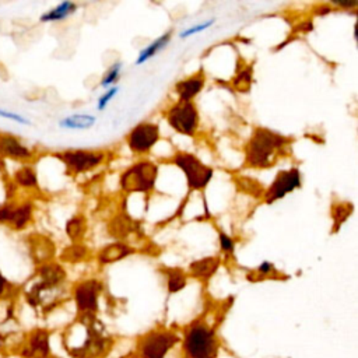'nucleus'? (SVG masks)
Listing matches in <instances>:
<instances>
[{
	"mask_svg": "<svg viewBox=\"0 0 358 358\" xmlns=\"http://www.w3.org/2000/svg\"><path fill=\"white\" fill-rule=\"evenodd\" d=\"M292 138L266 127H256L245 145V165L252 169H268L288 154Z\"/></svg>",
	"mask_w": 358,
	"mask_h": 358,
	"instance_id": "obj_1",
	"label": "nucleus"
},
{
	"mask_svg": "<svg viewBox=\"0 0 358 358\" xmlns=\"http://www.w3.org/2000/svg\"><path fill=\"white\" fill-rule=\"evenodd\" d=\"M182 347L186 358H217L220 341L213 327L203 320H194L183 330Z\"/></svg>",
	"mask_w": 358,
	"mask_h": 358,
	"instance_id": "obj_2",
	"label": "nucleus"
},
{
	"mask_svg": "<svg viewBox=\"0 0 358 358\" xmlns=\"http://www.w3.org/2000/svg\"><path fill=\"white\" fill-rule=\"evenodd\" d=\"M158 166L151 161H137L120 175V187L126 193H150L155 187Z\"/></svg>",
	"mask_w": 358,
	"mask_h": 358,
	"instance_id": "obj_3",
	"label": "nucleus"
},
{
	"mask_svg": "<svg viewBox=\"0 0 358 358\" xmlns=\"http://www.w3.org/2000/svg\"><path fill=\"white\" fill-rule=\"evenodd\" d=\"M180 337L169 329H155L138 338L137 355L138 358H165Z\"/></svg>",
	"mask_w": 358,
	"mask_h": 358,
	"instance_id": "obj_4",
	"label": "nucleus"
},
{
	"mask_svg": "<svg viewBox=\"0 0 358 358\" xmlns=\"http://www.w3.org/2000/svg\"><path fill=\"white\" fill-rule=\"evenodd\" d=\"M172 162L185 173L187 187L190 190H203L213 178V168L204 165L194 154L178 151L172 157Z\"/></svg>",
	"mask_w": 358,
	"mask_h": 358,
	"instance_id": "obj_5",
	"label": "nucleus"
},
{
	"mask_svg": "<svg viewBox=\"0 0 358 358\" xmlns=\"http://www.w3.org/2000/svg\"><path fill=\"white\" fill-rule=\"evenodd\" d=\"M168 124L178 133L194 136L199 127V110L193 101H178L165 113Z\"/></svg>",
	"mask_w": 358,
	"mask_h": 358,
	"instance_id": "obj_6",
	"label": "nucleus"
},
{
	"mask_svg": "<svg viewBox=\"0 0 358 358\" xmlns=\"http://www.w3.org/2000/svg\"><path fill=\"white\" fill-rule=\"evenodd\" d=\"M67 168L69 173L80 175L95 169L103 164L106 154L103 151H90V150H69L55 154Z\"/></svg>",
	"mask_w": 358,
	"mask_h": 358,
	"instance_id": "obj_7",
	"label": "nucleus"
},
{
	"mask_svg": "<svg viewBox=\"0 0 358 358\" xmlns=\"http://www.w3.org/2000/svg\"><path fill=\"white\" fill-rule=\"evenodd\" d=\"M302 176L296 166L291 169L280 171L273 183L263 192V201L266 204H273L274 201L285 197L288 193H292L295 189L301 187Z\"/></svg>",
	"mask_w": 358,
	"mask_h": 358,
	"instance_id": "obj_8",
	"label": "nucleus"
},
{
	"mask_svg": "<svg viewBox=\"0 0 358 358\" xmlns=\"http://www.w3.org/2000/svg\"><path fill=\"white\" fill-rule=\"evenodd\" d=\"M159 140V126L151 122H141L134 126L127 137L126 143L134 154H148L155 143Z\"/></svg>",
	"mask_w": 358,
	"mask_h": 358,
	"instance_id": "obj_9",
	"label": "nucleus"
},
{
	"mask_svg": "<svg viewBox=\"0 0 358 358\" xmlns=\"http://www.w3.org/2000/svg\"><path fill=\"white\" fill-rule=\"evenodd\" d=\"M102 289L96 278L84 280L74 285L73 296L80 315H95L98 310V296Z\"/></svg>",
	"mask_w": 358,
	"mask_h": 358,
	"instance_id": "obj_10",
	"label": "nucleus"
},
{
	"mask_svg": "<svg viewBox=\"0 0 358 358\" xmlns=\"http://www.w3.org/2000/svg\"><path fill=\"white\" fill-rule=\"evenodd\" d=\"M21 355L24 358H49V331L45 329H35L31 331L27 340V345L21 350Z\"/></svg>",
	"mask_w": 358,
	"mask_h": 358,
	"instance_id": "obj_11",
	"label": "nucleus"
},
{
	"mask_svg": "<svg viewBox=\"0 0 358 358\" xmlns=\"http://www.w3.org/2000/svg\"><path fill=\"white\" fill-rule=\"evenodd\" d=\"M0 155L4 158L25 161L32 158L31 150L20 138L10 133H0Z\"/></svg>",
	"mask_w": 358,
	"mask_h": 358,
	"instance_id": "obj_12",
	"label": "nucleus"
},
{
	"mask_svg": "<svg viewBox=\"0 0 358 358\" xmlns=\"http://www.w3.org/2000/svg\"><path fill=\"white\" fill-rule=\"evenodd\" d=\"M206 76L204 70L200 69L194 74L186 77L185 80H180L175 84V91L179 95V101H193L194 96L200 94V91L204 88Z\"/></svg>",
	"mask_w": 358,
	"mask_h": 358,
	"instance_id": "obj_13",
	"label": "nucleus"
},
{
	"mask_svg": "<svg viewBox=\"0 0 358 358\" xmlns=\"http://www.w3.org/2000/svg\"><path fill=\"white\" fill-rule=\"evenodd\" d=\"M221 257L220 256H207L199 260H194L189 264V274L199 281L207 282L220 268Z\"/></svg>",
	"mask_w": 358,
	"mask_h": 358,
	"instance_id": "obj_14",
	"label": "nucleus"
},
{
	"mask_svg": "<svg viewBox=\"0 0 358 358\" xmlns=\"http://www.w3.org/2000/svg\"><path fill=\"white\" fill-rule=\"evenodd\" d=\"M136 250L123 243V242H115V243H109L106 246H103L99 252H98V262L101 264H110V263H116L124 257H127L129 255L134 253Z\"/></svg>",
	"mask_w": 358,
	"mask_h": 358,
	"instance_id": "obj_15",
	"label": "nucleus"
},
{
	"mask_svg": "<svg viewBox=\"0 0 358 358\" xmlns=\"http://www.w3.org/2000/svg\"><path fill=\"white\" fill-rule=\"evenodd\" d=\"M32 211H34V207L31 201H25L18 206H14L8 225L17 231L24 229L32 220Z\"/></svg>",
	"mask_w": 358,
	"mask_h": 358,
	"instance_id": "obj_16",
	"label": "nucleus"
},
{
	"mask_svg": "<svg viewBox=\"0 0 358 358\" xmlns=\"http://www.w3.org/2000/svg\"><path fill=\"white\" fill-rule=\"evenodd\" d=\"M354 211V206L348 201H336L331 204V208H330V215H331V234L337 232L341 225L350 218V215L352 214Z\"/></svg>",
	"mask_w": 358,
	"mask_h": 358,
	"instance_id": "obj_17",
	"label": "nucleus"
},
{
	"mask_svg": "<svg viewBox=\"0 0 358 358\" xmlns=\"http://www.w3.org/2000/svg\"><path fill=\"white\" fill-rule=\"evenodd\" d=\"M171 36H172V31H168L165 34H162L159 38H157L155 41H152L150 45H147L140 53H138V57L136 60L137 64H143L145 63L147 60H150L151 57H154L159 50H162L171 41Z\"/></svg>",
	"mask_w": 358,
	"mask_h": 358,
	"instance_id": "obj_18",
	"label": "nucleus"
},
{
	"mask_svg": "<svg viewBox=\"0 0 358 358\" xmlns=\"http://www.w3.org/2000/svg\"><path fill=\"white\" fill-rule=\"evenodd\" d=\"M77 10V4L73 1H63L57 4L56 7L50 8L45 14L41 15V22H55V21H62L71 15Z\"/></svg>",
	"mask_w": 358,
	"mask_h": 358,
	"instance_id": "obj_19",
	"label": "nucleus"
},
{
	"mask_svg": "<svg viewBox=\"0 0 358 358\" xmlns=\"http://www.w3.org/2000/svg\"><path fill=\"white\" fill-rule=\"evenodd\" d=\"M164 273L166 275V287L169 294H175L182 291L187 284V275L182 268L178 267H165Z\"/></svg>",
	"mask_w": 358,
	"mask_h": 358,
	"instance_id": "obj_20",
	"label": "nucleus"
},
{
	"mask_svg": "<svg viewBox=\"0 0 358 358\" xmlns=\"http://www.w3.org/2000/svg\"><path fill=\"white\" fill-rule=\"evenodd\" d=\"M85 231H87V221L81 214L71 217L66 222V234L69 235L73 243H81V241L84 239Z\"/></svg>",
	"mask_w": 358,
	"mask_h": 358,
	"instance_id": "obj_21",
	"label": "nucleus"
},
{
	"mask_svg": "<svg viewBox=\"0 0 358 358\" xmlns=\"http://www.w3.org/2000/svg\"><path fill=\"white\" fill-rule=\"evenodd\" d=\"M95 123V117L91 115H73L69 117H64L63 120H60V127L64 129H74V130H83V129H90L91 126H94Z\"/></svg>",
	"mask_w": 358,
	"mask_h": 358,
	"instance_id": "obj_22",
	"label": "nucleus"
},
{
	"mask_svg": "<svg viewBox=\"0 0 358 358\" xmlns=\"http://www.w3.org/2000/svg\"><path fill=\"white\" fill-rule=\"evenodd\" d=\"M252 80H253V67H252V64H249V66H243L241 70H238L236 76L232 80V84L236 91L249 92Z\"/></svg>",
	"mask_w": 358,
	"mask_h": 358,
	"instance_id": "obj_23",
	"label": "nucleus"
},
{
	"mask_svg": "<svg viewBox=\"0 0 358 358\" xmlns=\"http://www.w3.org/2000/svg\"><path fill=\"white\" fill-rule=\"evenodd\" d=\"M14 180L22 187H35L38 185V176L32 166H21L15 171Z\"/></svg>",
	"mask_w": 358,
	"mask_h": 358,
	"instance_id": "obj_24",
	"label": "nucleus"
},
{
	"mask_svg": "<svg viewBox=\"0 0 358 358\" xmlns=\"http://www.w3.org/2000/svg\"><path fill=\"white\" fill-rule=\"evenodd\" d=\"M87 248L83 243H73L71 246L66 248L62 253V259L69 263H76L81 262L87 256Z\"/></svg>",
	"mask_w": 358,
	"mask_h": 358,
	"instance_id": "obj_25",
	"label": "nucleus"
},
{
	"mask_svg": "<svg viewBox=\"0 0 358 358\" xmlns=\"http://www.w3.org/2000/svg\"><path fill=\"white\" fill-rule=\"evenodd\" d=\"M133 229L134 225L127 217H117L113 220V224H110V232L113 236H127V234Z\"/></svg>",
	"mask_w": 358,
	"mask_h": 358,
	"instance_id": "obj_26",
	"label": "nucleus"
},
{
	"mask_svg": "<svg viewBox=\"0 0 358 358\" xmlns=\"http://www.w3.org/2000/svg\"><path fill=\"white\" fill-rule=\"evenodd\" d=\"M255 273H256V277H253V278H250V281H257V278L259 280H262V278H275V277H280L281 275V273H278L277 271V268L274 267V264L273 263H270V262H263V263H260V266L255 270Z\"/></svg>",
	"mask_w": 358,
	"mask_h": 358,
	"instance_id": "obj_27",
	"label": "nucleus"
},
{
	"mask_svg": "<svg viewBox=\"0 0 358 358\" xmlns=\"http://www.w3.org/2000/svg\"><path fill=\"white\" fill-rule=\"evenodd\" d=\"M120 69H122V63H120V62L112 64V66L109 67V70L106 71V74L103 76V78L101 80V85H102V87H110L112 84H115V83L119 80Z\"/></svg>",
	"mask_w": 358,
	"mask_h": 358,
	"instance_id": "obj_28",
	"label": "nucleus"
},
{
	"mask_svg": "<svg viewBox=\"0 0 358 358\" xmlns=\"http://www.w3.org/2000/svg\"><path fill=\"white\" fill-rule=\"evenodd\" d=\"M218 241H220L221 250L224 253L232 255L235 252V242H234V239L229 235H227L224 231H221V229H218Z\"/></svg>",
	"mask_w": 358,
	"mask_h": 358,
	"instance_id": "obj_29",
	"label": "nucleus"
},
{
	"mask_svg": "<svg viewBox=\"0 0 358 358\" xmlns=\"http://www.w3.org/2000/svg\"><path fill=\"white\" fill-rule=\"evenodd\" d=\"M117 94V88L116 87H112V88H109L99 99H98V105H96V108H98V110H102V109H105L106 108V105L109 103V101L115 96Z\"/></svg>",
	"mask_w": 358,
	"mask_h": 358,
	"instance_id": "obj_30",
	"label": "nucleus"
},
{
	"mask_svg": "<svg viewBox=\"0 0 358 358\" xmlns=\"http://www.w3.org/2000/svg\"><path fill=\"white\" fill-rule=\"evenodd\" d=\"M0 117H4V119H10V120H14L17 123H21V124H28L29 120L25 119L24 116H21L20 113L17 112H11V110H4V109H0Z\"/></svg>",
	"mask_w": 358,
	"mask_h": 358,
	"instance_id": "obj_31",
	"label": "nucleus"
},
{
	"mask_svg": "<svg viewBox=\"0 0 358 358\" xmlns=\"http://www.w3.org/2000/svg\"><path fill=\"white\" fill-rule=\"evenodd\" d=\"M213 22H214V20H210V21H206V22H203V24L194 25V27H192V28L183 31V32L180 34V38H187V36H190V35H193V34H196V32H201V31L207 29L208 27H211Z\"/></svg>",
	"mask_w": 358,
	"mask_h": 358,
	"instance_id": "obj_32",
	"label": "nucleus"
},
{
	"mask_svg": "<svg viewBox=\"0 0 358 358\" xmlns=\"http://www.w3.org/2000/svg\"><path fill=\"white\" fill-rule=\"evenodd\" d=\"M13 204H4L0 207V224H8L13 213Z\"/></svg>",
	"mask_w": 358,
	"mask_h": 358,
	"instance_id": "obj_33",
	"label": "nucleus"
},
{
	"mask_svg": "<svg viewBox=\"0 0 358 358\" xmlns=\"http://www.w3.org/2000/svg\"><path fill=\"white\" fill-rule=\"evenodd\" d=\"M6 288H7V280H6V277L0 271V296L6 292Z\"/></svg>",
	"mask_w": 358,
	"mask_h": 358,
	"instance_id": "obj_34",
	"label": "nucleus"
}]
</instances>
